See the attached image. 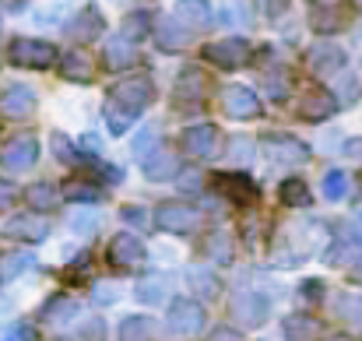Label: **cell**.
<instances>
[{"label":"cell","instance_id":"6da1fadb","mask_svg":"<svg viewBox=\"0 0 362 341\" xmlns=\"http://www.w3.org/2000/svg\"><path fill=\"white\" fill-rule=\"evenodd\" d=\"M155 99V88L148 78H127L120 85L110 88V103H106V123L113 134H127V127L134 123V116L148 110Z\"/></svg>","mask_w":362,"mask_h":341},{"label":"cell","instance_id":"7a4b0ae2","mask_svg":"<svg viewBox=\"0 0 362 341\" xmlns=\"http://www.w3.org/2000/svg\"><path fill=\"white\" fill-rule=\"evenodd\" d=\"M39 162V141L32 134H18L4 144L0 151V169L4 173H28Z\"/></svg>","mask_w":362,"mask_h":341},{"label":"cell","instance_id":"3957f363","mask_svg":"<svg viewBox=\"0 0 362 341\" xmlns=\"http://www.w3.org/2000/svg\"><path fill=\"white\" fill-rule=\"evenodd\" d=\"M53 60H57V50L42 39H14L11 42V64H18V67L46 71V67H53Z\"/></svg>","mask_w":362,"mask_h":341},{"label":"cell","instance_id":"277c9868","mask_svg":"<svg viewBox=\"0 0 362 341\" xmlns=\"http://www.w3.org/2000/svg\"><path fill=\"white\" fill-rule=\"evenodd\" d=\"M165 324H169V331L173 335H197L201 328H204V306L197 303V299H176L173 306H169V317H165Z\"/></svg>","mask_w":362,"mask_h":341},{"label":"cell","instance_id":"5b68a950","mask_svg":"<svg viewBox=\"0 0 362 341\" xmlns=\"http://www.w3.org/2000/svg\"><path fill=\"white\" fill-rule=\"evenodd\" d=\"M250 39H243V35H233V39H222V42H211V46H204V57L215 64V67H226V71H233V67H243L246 60H250Z\"/></svg>","mask_w":362,"mask_h":341},{"label":"cell","instance_id":"8992f818","mask_svg":"<svg viewBox=\"0 0 362 341\" xmlns=\"http://www.w3.org/2000/svg\"><path fill=\"white\" fill-rule=\"evenodd\" d=\"M264 151L274 166H299L310 158V148L299 141V137H288V134H271L264 137Z\"/></svg>","mask_w":362,"mask_h":341},{"label":"cell","instance_id":"52a82bcc","mask_svg":"<svg viewBox=\"0 0 362 341\" xmlns=\"http://www.w3.org/2000/svg\"><path fill=\"white\" fill-rule=\"evenodd\" d=\"M155 222H158V229H165V232H190V229H197L201 215L187 201H162L155 208Z\"/></svg>","mask_w":362,"mask_h":341},{"label":"cell","instance_id":"ba28073f","mask_svg":"<svg viewBox=\"0 0 362 341\" xmlns=\"http://www.w3.org/2000/svg\"><path fill=\"white\" fill-rule=\"evenodd\" d=\"M222 110L233 116V120H253V116H260V99H257V92L253 88H246V85H226L222 88Z\"/></svg>","mask_w":362,"mask_h":341},{"label":"cell","instance_id":"9c48e42d","mask_svg":"<svg viewBox=\"0 0 362 341\" xmlns=\"http://www.w3.org/2000/svg\"><path fill=\"white\" fill-rule=\"evenodd\" d=\"M306 67H310V74H317V78H334V74H341V67H345V53H341L334 42H320V46L310 50Z\"/></svg>","mask_w":362,"mask_h":341},{"label":"cell","instance_id":"30bf717a","mask_svg":"<svg viewBox=\"0 0 362 341\" xmlns=\"http://www.w3.org/2000/svg\"><path fill=\"white\" fill-rule=\"evenodd\" d=\"M141 166H144V176H148V180H155V183L173 180V176L180 173V158H176V155H173V148H165V144H155V148L141 158Z\"/></svg>","mask_w":362,"mask_h":341},{"label":"cell","instance_id":"8fae6325","mask_svg":"<svg viewBox=\"0 0 362 341\" xmlns=\"http://www.w3.org/2000/svg\"><path fill=\"white\" fill-rule=\"evenodd\" d=\"M106 257H110L113 267H137V264L144 260V243H141L134 232H120V236H113Z\"/></svg>","mask_w":362,"mask_h":341},{"label":"cell","instance_id":"7c38bea8","mask_svg":"<svg viewBox=\"0 0 362 341\" xmlns=\"http://www.w3.org/2000/svg\"><path fill=\"white\" fill-rule=\"evenodd\" d=\"M176 25L180 28H194V32H204L215 25V11L208 0H180L176 4Z\"/></svg>","mask_w":362,"mask_h":341},{"label":"cell","instance_id":"4fadbf2b","mask_svg":"<svg viewBox=\"0 0 362 341\" xmlns=\"http://www.w3.org/2000/svg\"><path fill=\"white\" fill-rule=\"evenodd\" d=\"M7 239H21V243H42L49 236V222L42 215H14L7 226H4Z\"/></svg>","mask_w":362,"mask_h":341},{"label":"cell","instance_id":"5bb4252c","mask_svg":"<svg viewBox=\"0 0 362 341\" xmlns=\"http://www.w3.org/2000/svg\"><path fill=\"white\" fill-rule=\"evenodd\" d=\"M208 99V78L197 67H187L176 81V103L180 106H201Z\"/></svg>","mask_w":362,"mask_h":341},{"label":"cell","instance_id":"9a60e30c","mask_svg":"<svg viewBox=\"0 0 362 341\" xmlns=\"http://www.w3.org/2000/svg\"><path fill=\"white\" fill-rule=\"evenodd\" d=\"M0 110L14 120H25V116L35 113V92L28 85H7L0 92Z\"/></svg>","mask_w":362,"mask_h":341},{"label":"cell","instance_id":"2e32d148","mask_svg":"<svg viewBox=\"0 0 362 341\" xmlns=\"http://www.w3.org/2000/svg\"><path fill=\"white\" fill-rule=\"evenodd\" d=\"M215 141H218V130L211 123H197V127L183 130V148L194 158H211L215 155Z\"/></svg>","mask_w":362,"mask_h":341},{"label":"cell","instance_id":"e0dca14e","mask_svg":"<svg viewBox=\"0 0 362 341\" xmlns=\"http://www.w3.org/2000/svg\"><path fill=\"white\" fill-rule=\"evenodd\" d=\"M267 310H271V303L253 292H240L233 303V313H236V320H243V328H260L267 320Z\"/></svg>","mask_w":362,"mask_h":341},{"label":"cell","instance_id":"ac0fdd59","mask_svg":"<svg viewBox=\"0 0 362 341\" xmlns=\"http://www.w3.org/2000/svg\"><path fill=\"white\" fill-rule=\"evenodd\" d=\"M67 35H71L74 42H95V39L103 35V14H99L95 7L78 11V14L67 21Z\"/></svg>","mask_w":362,"mask_h":341},{"label":"cell","instance_id":"d6986e66","mask_svg":"<svg viewBox=\"0 0 362 341\" xmlns=\"http://www.w3.org/2000/svg\"><path fill=\"white\" fill-rule=\"evenodd\" d=\"M215 187L226 197H233L236 204H253L257 201V183L250 176H243V173H222V176H215Z\"/></svg>","mask_w":362,"mask_h":341},{"label":"cell","instance_id":"ffe728a7","mask_svg":"<svg viewBox=\"0 0 362 341\" xmlns=\"http://www.w3.org/2000/svg\"><path fill=\"white\" fill-rule=\"evenodd\" d=\"M338 110V103H334V96L331 92H320V88H313V92H306V96H299V116L303 120H327V116Z\"/></svg>","mask_w":362,"mask_h":341},{"label":"cell","instance_id":"44dd1931","mask_svg":"<svg viewBox=\"0 0 362 341\" xmlns=\"http://www.w3.org/2000/svg\"><path fill=\"white\" fill-rule=\"evenodd\" d=\"M64 78L67 81H78V85H88L95 78V60L85 50H71L64 57Z\"/></svg>","mask_w":362,"mask_h":341},{"label":"cell","instance_id":"7402d4cb","mask_svg":"<svg viewBox=\"0 0 362 341\" xmlns=\"http://www.w3.org/2000/svg\"><path fill=\"white\" fill-rule=\"evenodd\" d=\"M130 60H134V46H130L123 35H113V39H106V42H103V64H106L110 71H123V67H130Z\"/></svg>","mask_w":362,"mask_h":341},{"label":"cell","instance_id":"603a6c76","mask_svg":"<svg viewBox=\"0 0 362 341\" xmlns=\"http://www.w3.org/2000/svg\"><path fill=\"white\" fill-rule=\"evenodd\" d=\"M25 201H28L35 212H49V208H57V201H60V187L49 183V180H39V183H32V187L25 190Z\"/></svg>","mask_w":362,"mask_h":341},{"label":"cell","instance_id":"cb8c5ba5","mask_svg":"<svg viewBox=\"0 0 362 341\" xmlns=\"http://www.w3.org/2000/svg\"><path fill=\"white\" fill-rule=\"evenodd\" d=\"M74 317H78V299H71V296H53L42 306V320L46 324H71Z\"/></svg>","mask_w":362,"mask_h":341},{"label":"cell","instance_id":"d4e9b609","mask_svg":"<svg viewBox=\"0 0 362 341\" xmlns=\"http://www.w3.org/2000/svg\"><path fill=\"white\" fill-rule=\"evenodd\" d=\"M155 39H158V46L162 50H169V53H176V50H183L187 42H190V35H187V28H180L176 21H158V28H155Z\"/></svg>","mask_w":362,"mask_h":341},{"label":"cell","instance_id":"484cf974","mask_svg":"<svg viewBox=\"0 0 362 341\" xmlns=\"http://www.w3.org/2000/svg\"><path fill=\"white\" fill-rule=\"evenodd\" d=\"M317 331H320V324L313 320V317H288L285 320V338L288 341H313L317 338Z\"/></svg>","mask_w":362,"mask_h":341},{"label":"cell","instance_id":"4316f807","mask_svg":"<svg viewBox=\"0 0 362 341\" xmlns=\"http://www.w3.org/2000/svg\"><path fill=\"white\" fill-rule=\"evenodd\" d=\"M155 335V324L148 317H127L120 328V341H151Z\"/></svg>","mask_w":362,"mask_h":341},{"label":"cell","instance_id":"83f0119b","mask_svg":"<svg viewBox=\"0 0 362 341\" xmlns=\"http://www.w3.org/2000/svg\"><path fill=\"white\" fill-rule=\"evenodd\" d=\"M281 204H288V208H306L310 204V190H306V183L303 180H285L281 183Z\"/></svg>","mask_w":362,"mask_h":341},{"label":"cell","instance_id":"f1b7e54d","mask_svg":"<svg viewBox=\"0 0 362 341\" xmlns=\"http://www.w3.org/2000/svg\"><path fill=\"white\" fill-rule=\"evenodd\" d=\"M334 310H338V317H345L349 324H356V328L362 331V296L341 292V296L334 299Z\"/></svg>","mask_w":362,"mask_h":341},{"label":"cell","instance_id":"f546056e","mask_svg":"<svg viewBox=\"0 0 362 341\" xmlns=\"http://www.w3.org/2000/svg\"><path fill=\"white\" fill-rule=\"evenodd\" d=\"M190 285H194V292H197V296H208V299H215V296H218V289H222V285H218V278H215L211 271H204V267H194V271H190Z\"/></svg>","mask_w":362,"mask_h":341},{"label":"cell","instance_id":"4dcf8cb0","mask_svg":"<svg viewBox=\"0 0 362 341\" xmlns=\"http://www.w3.org/2000/svg\"><path fill=\"white\" fill-rule=\"evenodd\" d=\"M345 194H349V173L331 169V173L324 176V197H327V201H341Z\"/></svg>","mask_w":362,"mask_h":341},{"label":"cell","instance_id":"1f68e13d","mask_svg":"<svg viewBox=\"0 0 362 341\" xmlns=\"http://www.w3.org/2000/svg\"><path fill=\"white\" fill-rule=\"evenodd\" d=\"M208 257H215V264H229L233 260V236L229 232H218V236H211L208 239Z\"/></svg>","mask_w":362,"mask_h":341},{"label":"cell","instance_id":"d6a6232c","mask_svg":"<svg viewBox=\"0 0 362 341\" xmlns=\"http://www.w3.org/2000/svg\"><path fill=\"white\" fill-rule=\"evenodd\" d=\"M165 289H169V282L165 278H144V282H137V299L141 303H158V299H165Z\"/></svg>","mask_w":362,"mask_h":341},{"label":"cell","instance_id":"836d02e7","mask_svg":"<svg viewBox=\"0 0 362 341\" xmlns=\"http://www.w3.org/2000/svg\"><path fill=\"white\" fill-rule=\"evenodd\" d=\"M35 264V253H11V257H4V267H0V278L4 282H11L14 274H21V271H28Z\"/></svg>","mask_w":362,"mask_h":341},{"label":"cell","instance_id":"e575fe53","mask_svg":"<svg viewBox=\"0 0 362 341\" xmlns=\"http://www.w3.org/2000/svg\"><path fill=\"white\" fill-rule=\"evenodd\" d=\"M64 194H67L71 201H103V190L92 187L88 180H71V183L64 187Z\"/></svg>","mask_w":362,"mask_h":341},{"label":"cell","instance_id":"d590c367","mask_svg":"<svg viewBox=\"0 0 362 341\" xmlns=\"http://www.w3.org/2000/svg\"><path fill=\"white\" fill-rule=\"evenodd\" d=\"M99 222H103L99 212H74V215H71V229L81 232V236H92V232L99 229Z\"/></svg>","mask_w":362,"mask_h":341},{"label":"cell","instance_id":"8d00e7d4","mask_svg":"<svg viewBox=\"0 0 362 341\" xmlns=\"http://www.w3.org/2000/svg\"><path fill=\"white\" fill-rule=\"evenodd\" d=\"M226 155H229L233 162H250V158H253V141H250V137H229Z\"/></svg>","mask_w":362,"mask_h":341},{"label":"cell","instance_id":"74e56055","mask_svg":"<svg viewBox=\"0 0 362 341\" xmlns=\"http://www.w3.org/2000/svg\"><path fill=\"white\" fill-rule=\"evenodd\" d=\"M49 144H53V151H57V158H60V162H78V148H74L64 134H53V137H49Z\"/></svg>","mask_w":362,"mask_h":341},{"label":"cell","instance_id":"f35d334b","mask_svg":"<svg viewBox=\"0 0 362 341\" xmlns=\"http://www.w3.org/2000/svg\"><path fill=\"white\" fill-rule=\"evenodd\" d=\"M341 25H345V21H341L334 11H317V14H313V28H317V32H338Z\"/></svg>","mask_w":362,"mask_h":341},{"label":"cell","instance_id":"ab89813d","mask_svg":"<svg viewBox=\"0 0 362 341\" xmlns=\"http://www.w3.org/2000/svg\"><path fill=\"white\" fill-rule=\"evenodd\" d=\"M144 28H148V14H144V11H137L134 18H127V21H123V39H127V42H134Z\"/></svg>","mask_w":362,"mask_h":341},{"label":"cell","instance_id":"60d3db41","mask_svg":"<svg viewBox=\"0 0 362 341\" xmlns=\"http://www.w3.org/2000/svg\"><path fill=\"white\" fill-rule=\"evenodd\" d=\"M151 144H158V134L148 127V130H141V134L134 137V158H144V155L151 151Z\"/></svg>","mask_w":362,"mask_h":341},{"label":"cell","instance_id":"b9f144b4","mask_svg":"<svg viewBox=\"0 0 362 341\" xmlns=\"http://www.w3.org/2000/svg\"><path fill=\"white\" fill-rule=\"evenodd\" d=\"M180 190H183V194H201V190H204V176H201L197 169L180 173Z\"/></svg>","mask_w":362,"mask_h":341},{"label":"cell","instance_id":"7bdbcfd3","mask_svg":"<svg viewBox=\"0 0 362 341\" xmlns=\"http://www.w3.org/2000/svg\"><path fill=\"white\" fill-rule=\"evenodd\" d=\"M0 341H35V331L28 324H11L0 331Z\"/></svg>","mask_w":362,"mask_h":341},{"label":"cell","instance_id":"ee69618b","mask_svg":"<svg viewBox=\"0 0 362 341\" xmlns=\"http://www.w3.org/2000/svg\"><path fill=\"white\" fill-rule=\"evenodd\" d=\"M81 338L85 341H106V320H99V317L85 320V324H81Z\"/></svg>","mask_w":362,"mask_h":341},{"label":"cell","instance_id":"f6af8a7d","mask_svg":"<svg viewBox=\"0 0 362 341\" xmlns=\"http://www.w3.org/2000/svg\"><path fill=\"white\" fill-rule=\"evenodd\" d=\"M120 215H123V222H127V226H148V215H144V208H141V204H127Z\"/></svg>","mask_w":362,"mask_h":341},{"label":"cell","instance_id":"bcb514c9","mask_svg":"<svg viewBox=\"0 0 362 341\" xmlns=\"http://www.w3.org/2000/svg\"><path fill=\"white\" fill-rule=\"evenodd\" d=\"M14 201H18V190H14V183L0 180V212H7V208H11Z\"/></svg>","mask_w":362,"mask_h":341},{"label":"cell","instance_id":"7dc6e473","mask_svg":"<svg viewBox=\"0 0 362 341\" xmlns=\"http://www.w3.org/2000/svg\"><path fill=\"white\" fill-rule=\"evenodd\" d=\"M359 99V85L352 78H341V103H356Z\"/></svg>","mask_w":362,"mask_h":341},{"label":"cell","instance_id":"c3c4849f","mask_svg":"<svg viewBox=\"0 0 362 341\" xmlns=\"http://www.w3.org/2000/svg\"><path fill=\"white\" fill-rule=\"evenodd\" d=\"M208 341H243V335L233 331V328H215V331L208 335Z\"/></svg>","mask_w":362,"mask_h":341},{"label":"cell","instance_id":"681fc988","mask_svg":"<svg viewBox=\"0 0 362 341\" xmlns=\"http://www.w3.org/2000/svg\"><path fill=\"white\" fill-rule=\"evenodd\" d=\"M320 292H324V285H320V282H306V285H303V299H306V303H317V299H320Z\"/></svg>","mask_w":362,"mask_h":341},{"label":"cell","instance_id":"f907efd6","mask_svg":"<svg viewBox=\"0 0 362 341\" xmlns=\"http://www.w3.org/2000/svg\"><path fill=\"white\" fill-rule=\"evenodd\" d=\"M113 299H117L113 285H95V303H113Z\"/></svg>","mask_w":362,"mask_h":341},{"label":"cell","instance_id":"816d5d0a","mask_svg":"<svg viewBox=\"0 0 362 341\" xmlns=\"http://www.w3.org/2000/svg\"><path fill=\"white\" fill-rule=\"evenodd\" d=\"M260 4H264V11H267L271 18H274V14H281V11L288 7V0H260Z\"/></svg>","mask_w":362,"mask_h":341},{"label":"cell","instance_id":"f5cc1de1","mask_svg":"<svg viewBox=\"0 0 362 341\" xmlns=\"http://www.w3.org/2000/svg\"><path fill=\"white\" fill-rule=\"evenodd\" d=\"M345 155H349V158H362V137H352V141L345 144Z\"/></svg>","mask_w":362,"mask_h":341},{"label":"cell","instance_id":"db71d44e","mask_svg":"<svg viewBox=\"0 0 362 341\" xmlns=\"http://www.w3.org/2000/svg\"><path fill=\"white\" fill-rule=\"evenodd\" d=\"M352 278H359L362 282V264H352Z\"/></svg>","mask_w":362,"mask_h":341},{"label":"cell","instance_id":"11a10c76","mask_svg":"<svg viewBox=\"0 0 362 341\" xmlns=\"http://www.w3.org/2000/svg\"><path fill=\"white\" fill-rule=\"evenodd\" d=\"M327 341H356V338H349V335H331Z\"/></svg>","mask_w":362,"mask_h":341},{"label":"cell","instance_id":"9f6ffc18","mask_svg":"<svg viewBox=\"0 0 362 341\" xmlns=\"http://www.w3.org/2000/svg\"><path fill=\"white\" fill-rule=\"evenodd\" d=\"M320 4H338V0H320Z\"/></svg>","mask_w":362,"mask_h":341},{"label":"cell","instance_id":"6f0895ef","mask_svg":"<svg viewBox=\"0 0 362 341\" xmlns=\"http://www.w3.org/2000/svg\"><path fill=\"white\" fill-rule=\"evenodd\" d=\"M53 341H71V338H53Z\"/></svg>","mask_w":362,"mask_h":341},{"label":"cell","instance_id":"680465c9","mask_svg":"<svg viewBox=\"0 0 362 341\" xmlns=\"http://www.w3.org/2000/svg\"><path fill=\"white\" fill-rule=\"evenodd\" d=\"M356 4H359V7H362V0H356Z\"/></svg>","mask_w":362,"mask_h":341},{"label":"cell","instance_id":"91938a15","mask_svg":"<svg viewBox=\"0 0 362 341\" xmlns=\"http://www.w3.org/2000/svg\"><path fill=\"white\" fill-rule=\"evenodd\" d=\"M359 183H362V176H359Z\"/></svg>","mask_w":362,"mask_h":341},{"label":"cell","instance_id":"94428289","mask_svg":"<svg viewBox=\"0 0 362 341\" xmlns=\"http://www.w3.org/2000/svg\"><path fill=\"white\" fill-rule=\"evenodd\" d=\"M359 67H362V64H359Z\"/></svg>","mask_w":362,"mask_h":341}]
</instances>
